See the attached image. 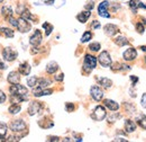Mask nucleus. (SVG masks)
Returning a JSON list of instances; mask_svg holds the SVG:
<instances>
[{
    "label": "nucleus",
    "instance_id": "nucleus-32",
    "mask_svg": "<svg viewBox=\"0 0 146 142\" xmlns=\"http://www.w3.org/2000/svg\"><path fill=\"white\" fill-rule=\"evenodd\" d=\"M92 37V33L91 32H86L83 35H82V37H81V42L82 43H86V42H88V41H90Z\"/></svg>",
    "mask_w": 146,
    "mask_h": 142
},
{
    "label": "nucleus",
    "instance_id": "nucleus-21",
    "mask_svg": "<svg viewBox=\"0 0 146 142\" xmlns=\"http://www.w3.org/2000/svg\"><path fill=\"white\" fill-rule=\"evenodd\" d=\"M58 69V64L54 62V61H52V62H50L48 64H47V67H46V72L47 73H50V74H53L55 73L56 71Z\"/></svg>",
    "mask_w": 146,
    "mask_h": 142
},
{
    "label": "nucleus",
    "instance_id": "nucleus-46",
    "mask_svg": "<svg viewBox=\"0 0 146 142\" xmlns=\"http://www.w3.org/2000/svg\"><path fill=\"white\" fill-rule=\"evenodd\" d=\"M6 68H7V66L0 60V70H3V69H6Z\"/></svg>",
    "mask_w": 146,
    "mask_h": 142
},
{
    "label": "nucleus",
    "instance_id": "nucleus-52",
    "mask_svg": "<svg viewBox=\"0 0 146 142\" xmlns=\"http://www.w3.org/2000/svg\"><path fill=\"white\" fill-rule=\"evenodd\" d=\"M145 62H146V58H145Z\"/></svg>",
    "mask_w": 146,
    "mask_h": 142
},
{
    "label": "nucleus",
    "instance_id": "nucleus-19",
    "mask_svg": "<svg viewBox=\"0 0 146 142\" xmlns=\"http://www.w3.org/2000/svg\"><path fill=\"white\" fill-rule=\"evenodd\" d=\"M90 15H91V13H90V10H86V11H82V13H80L76 18H78V20L80 21V23H86L87 20H88V18L90 17Z\"/></svg>",
    "mask_w": 146,
    "mask_h": 142
},
{
    "label": "nucleus",
    "instance_id": "nucleus-48",
    "mask_svg": "<svg viewBox=\"0 0 146 142\" xmlns=\"http://www.w3.org/2000/svg\"><path fill=\"white\" fill-rule=\"evenodd\" d=\"M113 141H123V142H126L127 140H126V139H120V138H118V139H115Z\"/></svg>",
    "mask_w": 146,
    "mask_h": 142
},
{
    "label": "nucleus",
    "instance_id": "nucleus-17",
    "mask_svg": "<svg viewBox=\"0 0 146 142\" xmlns=\"http://www.w3.org/2000/svg\"><path fill=\"white\" fill-rule=\"evenodd\" d=\"M18 72L23 76H28L31 73V66L28 64V62H24L19 66Z\"/></svg>",
    "mask_w": 146,
    "mask_h": 142
},
{
    "label": "nucleus",
    "instance_id": "nucleus-24",
    "mask_svg": "<svg viewBox=\"0 0 146 142\" xmlns=\"http://www.w3.org/2000/svg\"><path fill=\"white\" fill-rule=\"evenodd\" d=\"M115 43L118 45V46H125V45H128L129 42L128 40L125 37V36H118L115 38Z\"/></svg>",
    "mask_w": 146,
    "mask_h": 142
},
{
    "label": "nucleus",
    "instance_id": "nucleus-34",
    "mask_svg": "<svg viewBox=\"0 0 146 142\" xmlns=\"http://www.w3.org/2000/svg\"><path fill=\"white\" fill-rule=\"evenodd\" d=\"M43 28L46 29V35H50L52 33V31H53V26L51 24H48V23H44L43 24Z\"/></svg>",
    "mask_w": 146,
    "mask_h": 142
},
{
    "label": "nucleus",
    "instance_id": "nucleus-13",
    "mask_svg": "<svg viewBox=\"0 0 146 142\" xmlns=\"http://www.w3.org/2000/svg\"><path fill=\"white\" fill-rule=\"evenodd\" d=\"M104 31H105V34L108 36L116 35V34L119 32L118 27H117L116 25H112V24H107V25L104 27Z\"/></svg>",
    "mask_w": 146,
    "mask_h": 142
},
{
    "label": "nucleus",
    "instance_id": "nucleus-10",
    "mask_svg": "<svg viewBox=\"0 0 146 142\" xmlns=\"http://www.w3.org/2000/svg\"><path fill=\"white\" fill-rule=\"evenodd\" d=\"M42 38H43V36H42L40 31L36 29V31L34 32V34L31 36V38H29V43H31L33 46H38V45L40 44V42H42Z\"/></svg>",
    "mask_w": 146,
    "mask_h": 142
},
{
    "label": "nucleus",
    "instance_id": "nucleus-2",
    "mask_svg": "<svg viewBox=\"0 0 146 142\" xmlns=\"http://www.w3.org/2000/svg\"><path fill=\"white\" fill-rule=\"evenodd\" d=\"M97 66V58L94 55L91 54H86L84 56V63H83V70L86 71L87 73L91 72Z\"/></svg>",
    "mask_w": 146,
    "mask_h": 142
},
{
    "label": "nucleus",
    "instance_id": "nucleus-26",
    "mask_svg": "<svg viewBox=\"0 0 146 142\" xmlns=\"http://www.w3.org/2000/svg\"><path fill=\"white\" fill-rule=\"evenodd\" d=\"M129 7L133 10V13H137V9L141 7V1L139 0H130L129 1Z\"/></svg>",
    "mask_w": 146,
    "mask_h": 142
},
{
    "label": "nucleus",
    "instance_id": "nucleus-16",
    "mask_svg": "<svg viewBox=\"0 0 146 142\" xmlns=\"http://www.w3.org/2000/svg\"><path fill=\"white\" fill-rule=\"evenodd\" d=\"M104 105L106 107H108L110 111H112V112H116V111L119 109L118 103H116L115 100H111V99H105L104 100Z\"/></svg>",
    "mask_w": 146,
    "mask_h": 142
},
{
    "label": "nucleus",
    "instance_id": "nucleus-4",
    "mask_svg": "<svg viewBox=\"0 0 146 142\" xmlns=\"http://www.w3.org/2000/svg\"><path fill=\"white\" fill-rule=\"evenodd\" d=\"M9 127L13 132H23L26 130V123L23 121V120H16V121H13L10 124H9Z\"/></svg>",
    "mask_w": 146,
    "mask_h": 142
},
{
    "label": "nucleus",
    "instance_id": "nucleus-33",
    "mask_svg": "<svg viewBox=\"0 0 146 142\" xmlns=\"http://www.w3.org/2000/svg\"><path fill=\"white\" fill-rule=\"evenodd\" d=\"M137 123H138V125L143 129V130H146V116H142V117H139L138 120H137Z\"/></svg>",
    "mask_w": 146,
    "mask_h": 142
},
{
    "label": "nucleus",
    "instance_id": "nucleus-27",
    "mask_svg": "<svg viewBox=\"0 0 146 142\" xmlns=\"http://www.w3.org/2000/svg\"><path fill=\"white\" fill-rule=\"evenodd\" d=\"M53 92L52 89H42V90H38L34 92V96L35 97H42V96H46V95H51Z\"/></svg>",
    "mask_w": 146,
    "mask_h": 142
},
{
    "label": "nucleus",
    "instance_id": "nucleus-9",
    "mask_svg": "<svg viewBox=\"0 0 146 142\" xmlns=\"http://www.w3.org/2000/svg\"><path fill=\"white\" fill-rule=\"evenodd\" d=\"M108 7H109V2L108 1H102L99 7H98V14L101 16V17L105 18H109L110 15L108 14Z\"/></svg>",
    "mask_w": 146,
    "mask_h": 142
},
{
    "label": "nucleus",
    "instance_id": "nucleus-28",
    "mask_svg": "<svg viewBox=\"0 0 146 142\" xmlns=\"http://www.w3.org/2000/svg\"><path fill=\"white\" fill-rule=\"evenodd\" d=\"M20 109H21V107H20V105H18V104H13V105H10L9 106V108H8V111H9V113H11V114H17V113H19L20 112Z\"/></svg>",
    "mask_w": 146,
    "mask_h": 142
},
{
    "label": "nucleus",
    "instance_id": "nucleus-42",
    "mask_svg": "<svg viewBox=\"0 0 146 142\" xmlns=\"http://www.w3.org/2000/svg\"><path fill=\"white\" fill-rule=\"evenodd\" d=\"M63 79H64V74L63 73H60V74L55 76V80H57V81H62Z\"/></svg>",
    "mask_w": 146,
    "mask_h": 142
},
{
    "label": "nucleus",
    "instance_id": "nucleus-11",
    "mask_svg": "<svg viewBox=\"0 0 146 142\" xmlns=\"http://www.w3.org/2000/svg\"><path fill=\"white\" fill-rule=\"evenodd\" d=\"M51 85V80L48 79H45V78H39L37 79V84H36V88L34 89V92L38 91V90H42V89H45L46 87H48Z\"/></svg>",
    "mask_w": 146,
    "mask_h": 142
},
{
    "label": "nucleus",
    "instance_id": "nucleus-20",
    "mask_svg": "<svg viewBox=\"0 0 146 142\" xmlns=\"http://www.w3.org/2000/svg\"><path fill=\"white\" fill-rule=\"evenodd\" d=\"M0 35L5 36V37H14L15 36V33L13 29L10 28H7V27H1L0 28Z\"/></svg>",
    "mask_w": 146,
    "mask_h": 142
},
{
    "label": "nucleus",
    "instance_id": "nucleus-44",
    "mask_svg": "<svg viewBox=\"0 0 146 142\" xmlns=\"http://www.w3.org/2000/svg\"><path fill=\"white\" fill-rule=\"evenodd\" d=\"M47 141H60V138L58 137H48Z\"/></svg>",
    "mask_w": 146,
    "mask_h": 142
},
{
    "label": "nucleus",
    "instance_id": "nucleus-6",
    "mask_svg": "<svg viewBox=\"0 0 146 142\" xmlns=\"http://www.w3.org/2000/svg\"><path fill=\"white\" fill-rule=\"evenodd\" d=\"M17 55H18L17 52H16L15 50H13L11 48H5V49L2 50V56L5 58V60H7V61H9V62L16 60Z\"/></svg>",
    "mask_w": 146,
    "mask_h": 142
},
{
    "label": "nucleus",
    "instance_id": "nucleus-41",
    "mask_svg": "<svg viewBox=\"0 0 146 142\" xmlns=\"http://www.w3.org/2000/svg\"><path fill=\"white\" fill-rule=\"evenodd\" d=\"M141 103H142V106L146 108V94H143V96H142V100H141Z\"/></svg>",
    "mask_w": 146,
    "mask_h": 142
},
{
    "label": "nucleus",
    "instance_id": "nucleus-8",
    "mask_svg": "<svg viewBox=\"0 0 146 142\" xmlns=\"http://www.w3.org/2000/svg\"><path fill=\"white\" fill-rule=\"evenodd\" d=\"M90 94H91L92 98L97 102H100L102 98H104V91L102 89L98 86H92L91 90H90Z\"/></svg>",
    "mask_w": 146,
    "mask_h": 142
},
{
    "label": "nucleus",
    "instance_id": "nucleus-50",
    "mask_svg": "<svg viewBox=\"0 0 146 142\" xmlns=\"http://www.w3.org/2000/svg\"><path fill=\"white\" fill-rule=\"evenodd\" d=\"M53 2H54V0H50V1H47L46 3H47V5H52Z\"/></svg>",
    "mask_w": 146,
    "mask_h": 142
},
{
    "label": "nucleus",
    "instance_id": "nucleus-45",
    "mask_svg": "<svg viewBox=\"0 0 146 142\" xmlns=\"http://www.w3.org/2000/svg\"><path fill=\"white\" fill-rule=\"evenodd\" d=\"M130 79H131V81H133V85H135V84L138 81V78H137V77H134V76H130Z\"/></svg>",
    "mask_w": 146,
    "mask_h": 142
},
{
    "label": "nucleus",
    "instance_id": "nucleus-30",
    "mask_svg": "<svg viewBox=\"0 0 146 142\" xmlns=\"http://www.w3.org/2000/svg\"><path fill=\"white\" fill-rule=\"evenodd\" d=\"M37 79H38V78H36V77L28 78V79H27V85H28L31 88H34L37 84Z\"/></svg>",
    "mask_w": 146,
    "mask_h": 142
},
{
    "label": "nucleus",
    "instance_id": "nucleus-18",
    "mask_svg": "<svg viewBox=\"0 0 146 142\" xmlns=\"http://www.w3.org/2000/svg\"><path fill=\"white\" fill-rule=\"evenodd\" d=\"M125 130L127 133H131L136 130V123L131 120H126L125 121Z\"/></svg>",
    "mask_w": 146,
    "mask_h": 142
},
{
    "label": "nucleus",
    "instance_id": "nucleus-23",
    "mask_svg": "<svg viewBox=\"0 0 146 142\" xmlns=\"http://www.w3.org/2000/svg\"><path fill=\"white\" fill-rule=\"evenodd\" d=\"M1 14H2V16L5 18H8L11 17L13 16V9H11V7H9V6H5V7H2L1 8Z\"/></svg>",
    "mask_w": 146,
    "mask_h": 142
},
{
    "label": "nucleus",
    "instance_id": "nucleus-47",
    "mask_svg": "<svg viewBox=\"0 0 146 142\" xmlns=\"http://www.w3.org/2000/svg\"><path fill=\"white\" fill-rule=\"evenodd\" d=\"M86 8H87V9H89V10H91L92 8H93V3H89V5H86Z\"/></svg>",
    "mask_w": 146,
    "mask_h": 142
},
{
    "label": "nucleus",
    "instance_id": "nucleus-7",
    "mask_svg": "<svg viewBox=\"0 0 146 142\" xmlns=\"http://www.w3.org/2000/svg\"><path fill=\"white\" fill-rule=\"evenodd\" d=\"M98 61L99 63L102 66V67H109L111 64V58H110V54L107 51H104L99 54L98 56Z\"/></svg>",
    "mask_w": 146,
    "mask_h": 142
},
{
    "label": "nucleus",
    "instance_id": "nucleus-12",
    "mask_svg": "<svg viewBox=\"0 0 146 142\" xmlns=\"http://www.w3.org/2000/svg\"><path fill=\"white\" fill-rule=\"evenodd\" d=\"M123 56H124V60H126V61H133L137 58V51L134 48H130L124 52Z\"/></svg>",
    "mask_w": 146,
    "mask_h": 142
},
{
    "label": "nucleus",
    "instance_id": "nucleus-51",
    "mask_svg": "<svg viewBox=\"0 0 146 142\" xmlns=\"http://www.w3.org/2000/svg\"><path fill=\"white\" fill-rule=\"evenodd\" d=\"M2 1H3V0H0V3H1V2H2Z\"/></svg>",
    "mask_w": 146,
    "mask_h": 142
},
{
    "label": "nucleus",
    "instance_id": "nucleus-39",
    "mask_svg": "<svg viewBox=\"0 0 146 142\" xmlns=\"http://www.w3.org/2000/svg\"><path fill=\"white\" fill-rule=\"evenodd\" d=\"M8 20H9V23H10V25H11V26L17 27V19H15V18L11 16V17L8 18Z\"/></svg>",
    "mask_w": 146,
    "mask_h": 142
},
{
    "label": "nucleus",
    "instance_id": "nucleus-31",
    "mask_svg": "<svg viewBox=\"0 0 146 142\" xmlns=\"http://www.w3.org/2000/svg\"><path fill=\"white\" fill-rule=\"evenodd\" d=\"M100 48H101V45L99 44V43H91L90 45H89V50L92 51V52H98L99 50H100Z\"/></svg>",
    "mask_w": 146,
    "mask_h": 142
},
{
    "label": "nucleus",
    "instance_id": "nucleus-15",
    "mask_svg": "<svg viewBox=\"0 0 146 142\" xmlns=\"http://www.w3.org/2000/svg\"><path fill=\"white\" fill-rule=\"evenodd\" d=\"M8 82L9 84H18L19 80H20V73L17 71H11L9 74H8V78H7Z\"/></svg>",
    "mask_w": 146,
    "mask_h": 142
},
{
    "label": "nucleus",
    "instance_id": "nucleus-3",
    "mask_svg": "<svg viewBox=\"0 0 146 142\" xmlns=\"http://www.w3.org/2000/svg\"><path fill=\"white\" fill-rule=\"evenodd\" d=\"M106 116H107V112H106L105 107L101 106V105L96 107L93 113L91 114V117L93 120H96V121H102Z\"/></svg>",
    "mask_w": 146,
    "mask_h": 142
},
{
    "label": "nucleus",
    "instance_id": "nucleus-49",
    "mask_svg": "<svg viewBox=\"0 0 146 142\" xmlns=\"http://www.w3.org/2000/svg\"><path fill=\"white\" fill-rule=\"evenodd\" d=\"M139 49H141L142 51H144V52H146V46H144V45H143V46H141Z\"/></svg>",
    "mask_w": 146,
    "mask_h": 142
},
{
    "label": "nucleus",
    "instance_id": "nucleus-37",
    "mask_svg": "<svg viewBox=\"0 0 146 142\" xmlns=\"http://www.w3.org/2000/svg\"><path fill=\"white\" fill-rule=\"evenodd\" d=\"M119 117H120L119 114H117V115H116V114H111L109 117H108V121H109L110 123H112V122H115V121H116L117 119H119Z\"/></svg>",
    "mask_w": 146,
    "mask_h": 142
},
{
    "label": "nucleus",
    "instance_id": "nucleus-14",
    "mask_svg": "<svg viewBox=\"0 0 146 142\" xmlns=\"http://www.w3.org/2000/svg\"><path fill=\"white\" fill-rule=\"evenodd\" d=\"M40 107H42V105H40L39 102H32L29 104V107H28V114L32 115V116L35 115L40 111Z\"/></svg>",
    "mask_w": 146,
    "mask_h": 142
},
{
    "label": "nucleus",
    "instance_id": "nucleus-29",
    "mask_svg": "<svg viewBox=\"0 0 146 142\" xmlns=\"http://www.w3.org/2000/svg\"><path fill=\"white\" fill-rule=\"evenodd\" d=\"M7 131H8V126H7V124L0 122V137L5 138L6 134H7Z\"/></svg>",
    "mask_w": 146,
    "mask_h": 142
},
{
    "label": "nucleus",
    "instance_id": "nucleus-22",
    "mask_svg": "<svg viewBox=\"0 0 146 142\" xmlns=\"http://www.w3.org/2000/svg\"><path fill=\"white\" fill-rule=\"evenodd\" d=\"M20 17L25 18L26 20H34V23H37V17L36 16H34V15H32L28 10H24V11H21L20 13Z\"/></svg>",
    "mask_w": 146,
    "mask_h": 142
},
{
    "label": "nucleus",
    "instance_id": "nucleus-38",
    "mask_svg": "<svg viewBox=\"0 0 146 142\" xmlns=\"http://www.w3.org/2000/svg\"><path fill=\"white\" fill-rule=\"evenodd\" d=\"M74 105H73L72 103H66V105H65V109L68 111V112H73L74 111Z\"/></svg>",
    "mask_w": 146,
    "mask_h": 142
},
{
    "label": "nucleus",
    "instance_id": "nucleus-1",
    "mask_svg": "<svg viewBox=\"0 0 146 142\" xmlns=\"http://www.w3.org/2000/svg\"><path fill=\"white\" fill-rule=\"evenodd\" d=\"M9 91H10L11 95L19 96L23 100H27V98H28V90H27V88L21 86V85H18V84H14L9 88Z\"/></svg>",
    "mask_w": 146,
    "mask_h": 142
},
{
    "label": "nucleus",
    "instance_id": "nucleus-36",
    "mask_svg": "<svg viewBox=\"0 0 146 142\" xmlns=\"http://www.w3.org/2000/svg\"><path fill=\"white\" fill-rule=\"evenodd\" d=\"M136 31H137L139 34L144 33V26H143L142 23H137V24H136Z\"/></svg>",
    "mask_w": 146,
    "mask_h": 142
},
{
    "label": "nucleus",
    "instance_id": "nucleus-25",
    "mask_svg": "<svg viewBox=\"0 0 146 142\" xmlns=\"http://www.w3.org/2000/svg\"><path fill=\"white\" fill-rule=\"evenodd\" d=\"M99 85H101L104 88H110L112 86V81L108 78H100L99 79Z\"/></svg>",
    "mask_w": 146,
    "mask_h": 142
},
{
    "label": "nucleus",
    "instance_id": "nucleus-43",
    "mask_svg": "<svg viewBox=\"0 0 146 142\" xmlns=\"http://www.w3.org/2000/svg\"><path fill=\"white\" fill-rule=\"evenodd\" d=\"M100 27V23L98 20H93L92 23V28H99Z\"/></svg>",
    "mask_w": 146,
    "mask_h": 142
},
{
    "label": "nucleus",
    "instance_id": "nucleus-40",
    "mask_svg": "<svg viewBox=\"0 0 146 142\" xmlns=\"http://www.w3.org/2000/svg\"><path fill=\"white\" fill-rule=\"evenodd\" d=\"M6 94L2 91V90H0V104H2V103H5V100H6Z\"/></svg>",
    "mask_w": 146,
    "mask_h": 142
},
{
    "label": "nucleus",
    "instance_id": "nucleus-5",
    "mask_svg": "<svg viewBox=\"0 0 146 142\" xmlns=\"http://www.w3.org/2000/svg\"><path fill=\"white\" fill-rule=\"evenodd\" d=\"M17 28H18V31L20 33H27V32L31 31L32 26L25 18L20 17L17 19Z\"/></svg>",
    "mask_w": 146,
    "mask_h": 142
},
{
    "label": "nucleus",
    "instance_id": "nucleus-35",
    "mask_svg": "<svg viewBox=\"0 0 146 142\" xmlns=\"http://www.w3.org/2000/svg\"><path fill=\"white\" fill-rule=\"evenodd\" d=\"M123 69V64H120V63H118V62H116V63H113L112 66H111V70L112 71H119Z\"/></svg>",
    "mask_w": 146,
    "mask_h": 142
}]
</instances>
